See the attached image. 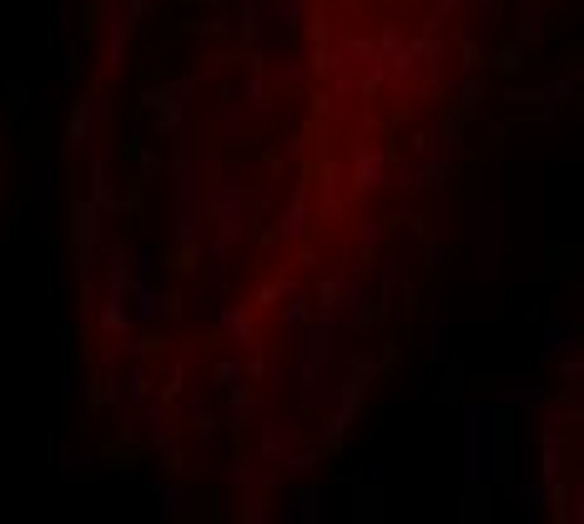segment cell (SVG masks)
I'll use <instances>...</instances> for the list:
<instances>
[{
  "label": "cell",
  "instance_id": "obj_1",
  "mask_svg": "<svg viewBox=\"0 0 584 524\" xmlns=\"http://www.w3.org/2000/svg\"><path fill=\"white\" fill-rule=\"evenodd\" d=\"M338 318H308L298 328V348H292V368H287V399L308 404V409H328L333 399V373H338Z\"/></svg>",
  "mask_w": 584,
  "mask_h": 524
},
{
  "label": "cell",
  "instance_id": "obj_2",
  "mask_svg": "<svg viewBox=\"0 0 584 524\" xmlns=\"http://www.w3.org/2000/svg\"><path fill=\"white\" fill-rule=\"evenodd\" d=\"M499 404L469 399L459 409V464H464V484L469 489H494L499 484V464H504V439H499Z\"/></svg>",
  "mask_w": 584,
  "mask_h": 524
},
{
  "label": "cell",
  "instance_id": "obj_3",
  "mask_svg": "<svg viewBox=\"0 0 584 524\" xmlns=\"http://www.w3.org/2000/svg\"><path fill=\"white\" fill-rule=\"evenodd\" d=\"M207 222H217V242L227 247L257 232V192L247 187L242 167H222L217 182H207Z\"/></svg>",
  "mask_w": 584,
  "mask_h": 524
},
{
  "label": "cell",
  "instance_id": "obj_4",
  "mask_svg": "<svg viewBox=\"0 0 584 524\" xmlns=\"http://www.w3.org/2000/svg\"><path fill=\"white\" fill-rule=\"evenodd\" d=\"M464 237L479 247V278H499V242H504V202H469L464 207Z\"/></svg>",
  "mask_w": 584,
  "mask_h": 524
},
{
  "label": "cell",
  "instance_id": "obj_5",
  "mask_svg": "<svg viewBox=\"0 0 584 524\" xmlns=\"http://www.w3.org/2000/svg\"><path fill=\"white\" fill-rule=\"evenodd\" d=\"M252 429H257V454H262L267 464H277V469H287V459L298 454V444L308 439V434H303L298 424H292L282 409H262Z\"/></svg>",
  "mask_w": 584,
  "mask_h": 524
},
{
  "label": "cell",
  "instance_id": "obj_6",
  "mask_svg": "<svg viewBox=\"0 0 584 524\" xmlns=\"http://www.w3.org/2000/svg\"><path fill=\"white\" fill-rule=\"evenodd\" d=\"M146 111H152V131L162 142H172L187 121V81H162L157 91H146Z\"/></svg>",
  "mask_w": 584,
  "mask_h": 524
},
{
  "label": "cell",
  "instance_id": "obj_7",
  "mask_svg": "<svg viewBox=\"0 0 584 524\" xmlns=\"http://www.w3.org/2000/svg\"><path fill=\"white\" fill-rule=\"evenodd\" d=\"M202 484H217L227 474V439H222V419L217 414H202L197 419V454H192Z\"/></svg>",
  "mask_w": 584,
  "mask_h": 524
},
{
  "label": "cell",
  "instance_id": "obj_8",
  "mask_svg": "<svg viewBox=\"0 0 584 524\" xmlns=\"http://www.w3.org/2000/svg\"><path fill=\"white\" fill-rule=\"evenodd\" d=\"M333 318H338V333H363L368 323H378V303H373V293L363 283L343 278V288L333 298Z\"/></svg>",
  "mask_w": 584,
  "mask_h": 524
},
{
  "label": "cell",
  "instance_id": "obj_9",
  "mask_svg": "<svg viewBox=\"0 0 584 524\" xmlns=\"http://www.w3.org/2000/svg\"><path fill=\"white\" fill-rule=\"evenodd\" d=\"M313 227H318V207H313V187H292V197H287V212H282V222L272 227V237L277 242H308L313 237Z\"/></svg>",
  "mask_w": 584,
  "mask_h": 524
},
{
  "label": "cell",
  "instance_id": "obj_10",
  "mask_svg": "<svg viewBox=\"0 0 584 524\" xmlns=\"http://www.w3.org/2000/svg\"><path fill=\"white\" fill-rule=\"evenodd\" d=\"M403 172L393 167V157L388 152H378V147H358L353 152V192H378V187H388V182H398Z\"/></svg>",
  "mask_w": 584,
  "mask_h": 524
},
{
  "label": "cell",
  "instance_id": "obj_11",
  "mask_svg": "<svg viewBox=\"0 0 584 524\" xmlns=\"http://www.w3.org/2000/svg\"><path fill=\"white\" fill-rule=\"evenodd\" d=\"M121 298L131 303L126 313H131V318H141V323H157V318H167V313H172V298H162V293L152 288V278H136V273H126Z\"/></svg>",
  "mask_w": 584,
  "mask_h": 524
},
{
  "label": "cell",
  "instance_id": "obj_12",
  "mask_svg": "<svg viewBox=\"0 0 584 524\" xmlns=\"http://www.w3.org/2000/svg\"><path fill=\"white\" fill-rule=\"evenodd\" d=\"M549 16H554V0H514V46H539L549 36Z\"/></svg>",
  "mask_w": 584,
  "mask_h": 524
},
{
  "label": "cell",
  "instance_id": "obj_13",
  "mask_svg": "<svg viewBox=\"0 0 584 524\" xmlns=\"http://www.w3.org/2000/svg\"><path fill=\"white\" fill-rule=\"evenodd\" d=\"M282 499H287V514L298 519V524H323L328 519V489L323 484H308V489H282Z\"/></svg>",
  "mask_w": 584,
  "mask_h": 524
},
{
  "label": "cell",
  "instance_id": "obj_14",
  "mask_svg": "<svg viewBox=\"0 0 584 524\" xmlns=\"http://www.w3.org/2000/svg\"><path fill=\"white\" fill-rule=\"evenodd\" d=\"M167 439H172V409L146 399V404H141V449H146V454H162Z\"/></svg>",
  "mask_w": 584,
  "mask_h": 524
},
{
  "label": "cell",
  "instance_id": "obj_15",
  "mask_svg": "<svg viewBox=\"0 0 584 524\" xmlns=\"http://www.w3.org/2000/svg\"><path fill=\"white\" fill-rule=\"evenodd\" d=\"M26 197H31V202H56V197H61V162H56V157H36V162H31Z\"/></svg>",
  "mask_w": 584,
  "mask_h": 524
},
{
  "label": "cell",
  "instance_id": "obj_16",
  "mask_svg": "<svg viewBox=\"0 0 584 524\" xmlns=\"http://www.w3.org/2000/svg\"><path fill=\"white\" fill-rule=\"evenodd\" d=\"M106 217H121L126 212V197L116 192V182H111V162H91V192H86Z\"/></svg>",
  "mask_w": 584,
  "mask_h": 524
},
{
  "label": "cell",
  "instance_id": "obj_17",
  "mask_svg": "<svg viewBox=\"0 0 584 524\" xmlns=\"http://www.w3.org/2000/svg\"><path fill=\"white\" fill-rule=\"evenodd\" d=\"M539 338H544V353H549V363L554 358H579L584 353V343H579V323H544L539 328Z\"/></svg>",
  "mask_w": 584,
  "mask_h": 524
},
{
  "label": "cell",
  "instance_id": "obj_18",
  "mask_svg": "<svg viewBox=\"0 0 584 524\" xmlns=\"http://www.w3.org/2000/svg\"><path fill=\"white\" fill-rule=\"evenodd\" d=\"M277 474H282V469H277V464H267L257 449L237 459V484H242L247 494H267V489L277 484Z\"/></svg>",
  "mask_w": 584,
  "mask_h": 524
},
{
  "label": "cell",
  "instance_id": "obj_19",
  "mask_svg": "<svg viewBox=\"0 0 584 524\" xmlns=\"http://www.w3.org/2000/svg\"><path fill=\"white\" fill-rule=\"evenodd\" d=\"M86 126H91V106H86V101H76V106H71V116H66V131H61V152H56V162H76V157H81Z\"/></svg>",
  "mask_w": 584,
  "mask_h": 524
},
{
  "label": "cell",
  "instance_id": "obj_20",
  "mask_svg": "<svg viewBox=\"0 0 584 524\" xmlns=\"http://www.w3.org/2000/svg\"><path fill=\"white\" fill-rule=\"evenodd\" d=\"M101 237H106V212H101L91 197H81V202H76V247L91 252Z\"/></svg>",
  "mask_w": 584,
  "mask_h": 524
},
{
  "label": "cell",
  "instance_id": "obj_21",
  "mask_svg": "<svg viewBox=\"0 0 584 524\" xmlns=\"http://www.w3.org/2000/svg\"><path fill=\"white\" fill-rule=\"evenodd\" d=\"M222 333H227V343H232L237 353H252V348H257L252 313H247V308H237V303H227V308H222Z\"/></svg>",
  "mask_w": 584,
  "mask_h": 524
},
{
  "label": "cell",
  "instance_id": "obj_22",
  "mask_svg": "<svg viewBox=\"0 0 584 524\" xmlns=\"http://www.w3.org/2000/svg\"><path fill=\"white\" fill-rule=\"evenodd\" d=\"M247 116H252V111H247V106H242L237 96H227V101H222V116H217V142H222L227 152H232V147H242Z\"/></svg>",
  "mask_w": 584,
  "mask_h": 524
},
{
  "label": "cell",
  "instance_id": "obj_23",
  "mask_svg": "<svg viewBox=\"0 0 584 524\" xmlns=\"http://www.w3.org/2000/svg\"><path fill=\"white\" fill-rule=\"evenodd\" d=\"M61 71H66V81H81V51H76V11H71V0H61Z\"/></svg>",
  "mask_w": 584,
  "mask_h": 524
},
{
  "label": "cell",
  "instance_id": "obj_24",
  "mask_svg": "<svg viewBox=\"0 0 584 524\" xmlns=\"http://www.w3.org/2000/svg\"><path fill=\"white\" fill-rule=\"evenodd\" d=\"M91 323H96L101 333H111V338H121V333L131 328V313H126V298H116V293H106V303H101V308H91Z\"/></svg>",
  "mask_w": 584,
  "mask_h": 524
},
{
  "label": "cell",
  "instance_id": "obj_25",
  "mask_svg": "<svg viewBox=\"0 0 584 524\" xmlns=\"http://www.w3.org/2000/svg\"><path fill=\"white\" fill-rule=\"evenodd\" d=\"M574 86H579L574 76H554V81H549V86L534 96V101H539V116H544V121H554V116L564 111V101L574 96Z\"/></svg>",
  "mask_w": 584,
  "mask_h": 524
},
{
  "label": "cell",
  "instance_id": "obj_26",
  "mask_svg": "<svg viewBox=\"0 0 584 524\" xmlns=\"http://www.w3.org/2000/svg\"><path fill=\"white\" fill-rule=\"evenodd\" d=\"M539 404H544L539 378H509L504 383V409H539Z\"/></svg>",
  "mask_w": 584,
  "mask_h": 524
},
{
  "label": "cell",
  "instance_id": "obj_27",
  "mask_svg": "<svg viewBox=\"0 0 584 524\" xmlns=\"http://www.w3.org/2000/svg\"><path fill=\"white\" fill-rule=\"evenodd\" d=\"M539 474H544V489L559 484V429L554 424L539 429Z\"/></svg>",
  "mask_w": 584,
  "mask_h": 524
},
{
  "label": "cell",
  "instance_id": "obj_28",
  "mask_svg": "<svg viewBox=\"0 0 584 524\" xmlns=\"http://www.w3.org/2000/svg\"><path fill=\"white\" fill-rule=\"evenodd\" d=\"M277 308H282V323H287V328H303V323L313 318V298H308L298 283H292V288L277 298Z\"/></svg>",
  "mask_w": 584,
  "mask_h": 524
},
{
  "label": "cell",
  "instance_id": "obj_29",
  "mask_svg": "<svg viewBox=\"0 0 584 524\" xmlns=\"http://www.w3.org/2000/svg\"><path fill=\"white\" fill-rule=\"evenodd\" d=\"M222 388H227V409H232V419H237L242 429H252V424H257V414H262V404L252 399L247 388H237V383H222Z\"/></svg>",
  "mask_w": 584,
  "mask_h": 524
},
{
  "label": "cell",
  "instance_id": "obj_30",
  "mask_svg": "<svg viewBox=\"0 0 584 524\" xmlns=\"http://www.w3.org/2000/svg\"><path fill=\"white\" fill-rule=\"evenodd\" d=\"M152 494H157V504H162L167 519H187V514H192V494H187L182 484H157Z\"/></svg>",
  "mask_w": 584,
  "mask_h": 524
},
{
  "label": "cell",
  "instance_id": "obj_31",
  "mask_svg": "<svg viewBox=\"0 0 584 524\" xmlns=\"http://www.w3.org/2000/svg\"><path fill=\"white\" fill-rule=\"evenodd\" d=\"M464 11H474V0H433L428 16H423V31H428V36H438V26H444L449 16H464Z\"/></svg>",
  "mask_w": 584,
  "mask_h": 524
},
{
  "label": "cell",
  "instance_id": "obj_32",
  "mask_svg": "<svg viewBox=\"0 0 584 524\" xmlns=\"http://www.w3.org/2000/svg\"><path fill=\"white\" fill-rule=\"evenodd\" d=\"M509 499L529 514V519H539V509H544V484L539 479H524V484H509Z\"/></svg>",
  "mask_w": 584,
  "mask_h": 524
},
{
  "label": "cell",
  "instance_id": "obj_33",
  "mask_svg": "<svg viewBox=\"0 0 584 524\" xmlns=\"http://www.w3.org/2000/svg\"><path fill=\"white\" fill-rule=\"evenodd\" d=\"M267 16H272V21H282V26H292V31H298V26L308 21V0H267Z\"/></svg>",
  "mask_w": 584,
  "mask_h": 524
},
{
  "label": "cell",
  "instance_id": "obj_34",
  "mask_svg": "<svg viewBox=\"0 0 584 524\" xmlns=\"http://www.w3.org/2000/svg\"><path fill=\"white\" fill-rule=\"evenodd\" d=\"M423 268H428V278H433V283L444 278V273H449V242L428 237V242H423Z\"/></svg>",
  "mask_w": 584,
  "mask_h": 524
},
{
  "label": "cell",
  "instance_id": "obj_35",
  "mask_svg": "<svg viewBox=\"0 0 584 524\" xmlns=\"http://www.w3.org/2000/svg\"><path fill=\"white\" fill-rule=\"evenodd\" d=\"M81 474H86V454H81L76 444H61V484H66V489H76V484H81Z\"/></svg>",
  "mask_w": 584,
  "mask_h": 524
},
{
  "label": "cell",
  "instance_id": "obj_36",
  "mask_svg": "<svg viewBox=\"0 0 584 524\" xmlns=\"http://www.w3.org/2000/svg\"><path fill=\"white\" fill-rule=\"evenodd\" d=\"M157 172H162V182H167L172 192H182V182H187V152H167V157L157 162Z\"/></svg>",
  "mask_w": 584,
  "mask_h": 524
},
{
  "label": "cell",
  "instance_id": "obj_37",
  "mask_svg": "<svg viewBox=\"0 0 584 524\" xmlns=\"http://www.w3.org/2000/svg\"><path fill=\"white\" fill-rule=\"evenodd\" d=\"M146 399H152V383H146V368H141V363H131V373H126V404H131V409H141Z\"/></svg>",
  "mask_w": 584,
  "mask_h": 524
},
{
  "label": "cell",
  "instance_id": "obj_38",
  "mask_svg": "<svg viewBox=\"0 0 584 524\" xmlns=\"http://www.w3.org/2000/svg\"><path fill=\"white\" fill-rule=\"evenodd\" d=\"M126 41H131V31L116 21V31L106 36V71H121V61H126Z\"/></svg>",
  "mask_w": 584,
  "mask_h": 524
},
{
  "label": "cell",
  "instance_id": "obj_39",
  "mask_svg": "<svg viewBox=\"0 0 584 524\" xmlns=\"http://www.w3.org/2000/svg\"><path fill=\"white\" fill-rule=\"evenodd\" d=\"M383 237H388V227H383L378 217H363V227H358L353 247H358V252H373V247H383Z\"/></svg>",
  "mask_w": 584,
  "mask_h": 524
},
{
  "label": "cell",
  "instance_id": "obj_40",
  "mask_svg": "<svg viewBox=\"0 0 584 524\" xmlns=\"http://www.w3.org/2000/svg\"><path fill=\"white\" fill-rule=\"evenodd\" d=\"M484 106H489V81H479V76H474V81L464 86V116H479Z\"/></svg>",
  "mask_w": 584,
  "mask_h": 524
},
{
  "label": "cell",
  "instance_id": "obj_41",
  "mask_svg": "<svg viewBox=\"0 0 584 524\" xmlns=\"http://www.w3.org/2000/svg\"><path fill=\"white\" fill-rule=\"evenodd\" d=\"M126 273H136V278H152V273H157V252H152V247H136V252L126 257Z\"/></svg>",
  "mask_w": 584,
  "mask_h": 524
},
{
  "label": "cell",
  "instance_id": "obj_42",
  "mask_svg": "<svg viewBox=\"0 0 584 524\" xmlns=\"http://www.w3.org/2000/svg\"><path fill=\"white\" fill-rule=\"evenodd\" d=\"M313 71H318V76H338V71H343V51H338V46H318Z\"/></svg>",
  "mask_w": 584,
  "mask_h": 524
},
{
  "label": "cell",
  "instance_id": "obj_43",
  "mask_svg": "<svg viewBox=\"0 0 584 524\" xmlns=\"http://www.w3.org/2000/svg\"><path fill=\"white\" fill-rule=\"evenodd\" d=\"M428 358H433V363H444V358H449V323L438 318V313H433V343H428Z\"/></svg>",
  "mask_w": 584,
  "mask_h": 524
},
{
  "label": "cell",
  "instance_id": "obj_44",
  "mask_svg": "<svg viewBox=\"0 0 584 524\" xmlns=\"http://www.w3.org/2000/svg\"><path fill=\"white\" fill-rule=\"evenodd\" d=\"M267 81H303V66H298V61L287 56L282 66H272V71H267Z\"/></svg>",
  "mask_w": 584,
  "mask_h": 524
},
{
  "label": "cell",
  "instance_id": "obj_45",
  "mask_svg": "<svg viewBox=\"0 0 584 524\" xmlns=\"http://www.w3.org/2000/svg\"><path fill=\"white\" fill-rule=\"evenodd\" d=\"M338 288H343V278H328V283L318 288V308H323V313H333V298H338Z\"/></svg>",
  "mask_w": 584,
  "mask_h": 524
},
{
  "label": "cell",
  "instance_id": "obj_46",
  "mask_svg": "<svg viewBox=\"0 0 584 524\" xmlns=\"http://www.w3.org/2000/svg\"><path fill=\"white\" fill-rule=\"evenodd\" d=\"M217 378L222 383H237L242 378V358H217Z\"/></svg>",
  "mask_w": 584,
  "mask_h": 524
},
{
  "label": "cell",
  "instance_id": "obj_47",
  "mask_svg": "<svg viewBox=\"0 0 584 524\" xmlns=\"http://www.w3.org/2000/svg\"><path fill=\"white\" fill-rule=\"evenodd\" d=\"M378 484H383V464H368V469L358 474V489H368V494H373Z\"/></svg>",
  "mask_w": 584,
  "mask_h": 524
},
{
  "label": "cell",
  "instance_id": "obj_48",
  "mask_svg": "<svg viewBox=\"0 0 584 524\" xmlns=\"http://www.w3.org/2000/svg\"><path fill=\"white\" fill-rule=\"evenodd\" d=\"M499 66H504V71H519V66H524V46H509Z\"/></svg>",
  "mask_w": 584,
  "mask_h": 524
},
{
  "label": "cell",
  "instance_id": "obj_49",
  "mask_svg": "<svg viewBox=\"0 0 584 524\" xmlns=\"http://www.w3.org/2000/svg\"><path fill=\"white\" fill-rule=\"evenodd\" d=\"M56 393H61V404H71V399H76V378H71V373H66V378H61V388H56Z\"/></svg>",
  "mask_w": 584,
  "mask_h": 524
}]
</instances>
